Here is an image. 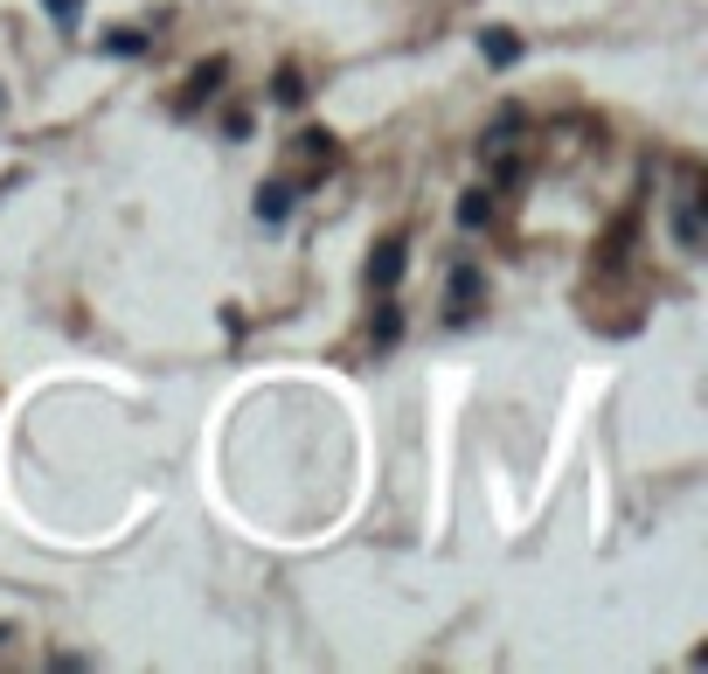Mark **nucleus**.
Masks as SVG:
<instances>
[{
	"label": "nucleus",
	"mask_w": 708,
	"mask_h": 674,
	"mask_svg": "<svg viewBox=\"0 0 708 674\" xmlns=\"http://www.w3.org/2000/svg\"><path fill=\"white\" fill-rule=\"evenodd\" d=\"M299 154L313 160V167H327L334 160V133H299Z\"/></svg>",
	"instance_id": "9d476101"
},
{
	"label": "nucleus",
	"mask_w": 708,
	"mask_h": 674,
	"mask_svg": "<svg viewBox=\"0 0 708 674\" xmlns=\"http://www.w3.org/2000/svg\"><path fill=\"white\" fill-rule=\"evenodd\" d=\"M292 181H264V189H257V202H251V209H257V222H285V216H292Z\"/></svg>",
	"instance_id": "39448f33"
},
{
	"label": "nucleus",
	"mask_w": 708,
	"mask_h": 674,
	"mask_svg": "<svg viewBox=\"0 0 708 674\" xmlns=\"http://www.w3.org/2000/svg\"><path fill=\"white\" fill-rule=\"evenodd\" d=\"M480 292H487V278L472 272V265H458V272H452V286H445V299H452V321H472Z\"/></svg>",
	"instance_id": "20e7f679"
},
{
	"label": "nucleus",
	"mask_w": 708,
	"mask_h": 674,
	"mask_svg": "<svg viewBox=\"0 0 708 674\" xmlns=\"http://www.w3.org/2000/svg\"><path fill=\"white\" fill-rule=\"evenodd\" d=\"M458 222H466V230L493 222V195H487V189H466V195H458Z\"/></svg>",
	"instance_id": "6e6552de"
},
{
	"label": "nucleus",
	"mask_w": 708,
	"mask_h": 674,
	"mask_svg": "<svg viewBox=\"0 0 708 674\" xmlns=\"http://www.w3.org/2000/svg\"><path fill=\"white\" fill-rule=\"evenodd\" d=\"M105 49H111V56H140L146 35H140V28H119V35H105Z\"/></svg>",
	"instance_id": "9b49d317"
},
{
	"label": "nucleus",
	"mask_w": 708,
	"mask_h": 674,
	"mask_svg": "<svg viewBox=\"0 0 708 674\" xmlns=\"http://www.w3.org/2000/svg\"><path fill=\"white\" fill-rule=\"evenodd\" d=\"M480 56H487V63H493V70H507V63H514V56H521V43H514V35H507V28H480Z\"/></svg>",
	"instance_id": "423d86ee"
},
{
	"label": "nucleus",
	"mask_w": 708,
	"mask_h": 674,
	"mask_svg": "<svg viewBox=\"0 0 708 674\" xmlns=\"http://www.w3.org/2000/svg\"><path fill=\"white\" fill-rule=\"evenodd\" d=\"M674 243H681L687 257L701 251V181H695V174H687L681 195H674Z\"/></svg>",
	"instance_id": "f03ea898"
},
{
	"label": "nucleus",
	"mask_w": 708,
	"mask_h": 674,
	"mask_svg": "<svg viewBox=\"0 0 708 674\" xmlns=\"http://www.w3.org/2000/svg\"><path fill=\"white\" fill-rule=\"evenodd\" d=\"M369 334H375V348H389L396 334H404V313H396V306H382L375 321H369Z\"/></svg>",
	"instance_id": "1a4fd4ad"
},
{
	"label": "nucleus",
	"mask_w": 708,
	"mask_h": 674,
	"mask_svg": "<svg viewBox=\"0 0 708 674\" xmlns=\"http://www.w3.org/2000/svg\"><path fill=\"white\" fill-rule=\"evenodd\" d=\"M216 91H223V63H202L195 77H188V98H181V111H195L202 98H216Z\"/></svg>",
	"instance_id": "0eeeda50"
},
{
	"label": "nucleus",
	"mask_w": 708,
	"mask_h": 674,
	"mask_svg": "<svg viewBox=\"0 0 708 674\" xmlns=\"http://www.w3.org/2000/svg\"><path fill=\"white\" fill-rule=\"evenodd\" d=\"M0 640H8V626H0Z\"/></svg>",
	"instance_id": "4468645a"
},
{
	"label": "nucleus",
	"mask_w": 708,
	"mask_h": 674,
	"mask_svg": "<svg viewBox=\"0 0 708 674\" xmlns=\"http://www.w3.org/2000/svg\"><path fill=\"white\" fill-rule=\"evenodd\" d=\"M480 160H487V189H514L521 181V111H507L480 140Z\"/></svg>",
	"instance_id": "f257e3e1"
},
{
	"label": "nucleus",
	"mask_w": 708,
	"mask_h": 674,
	"mask_svg": "<svg viewBox=\"0 0 708 674\" xmlns=\"http://www.w3.org/2000/svg\"><path fill=\"white\" fill-rule=\"evenodd\" d=\"M305 98V77L299 70H278V105H299Z\"/></svg>",
	"instance_id": "ddd939ff"
},
{
	"label": "nucleus",
	"mask_w": 708,
	"mask_h": 674,
	"mask_svg": "<svg viewBox=\"0 0 708 674\" xmlns=\"http://www.w3.org/2000/svg\"><path fill=\"white\" fill-rule=\"evenodd\" d=\"M43 8H49V22H56V28H76V14H84V0H43Z\"/></svg>",
	"instance_id": "f8f14e48"
},
{
	"label": "nucleus",
	"mask_w": 708,
	"mask_h": 674,
	"mask_svg": "<svg viewBox=\"0 0 708 674\" xmlns=\"http://www.w3.org/2000/svg\"><path fill=\"white\" fill-rule=\"evenodd\" d=\"M404 265H410V243H404V237L375 243V257H369V286H375V292H396V278H404Z\"/></svg>",
	"instance_id": "7ed1b4c3"
}]
</instances>
